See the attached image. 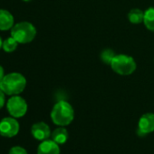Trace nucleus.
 Instances as JSON below:
<instances>
[{
    "label": "nucleus",
    "mask_w": 154,
    "mask_h": 154,
    "mask_svg": "<svg viewBox=\"0 0 154 154\" xmlns=\"http://www.w3.org/2000/svg\"><path fill=\"white\" fill-rule=\"evenodd\" d=\"M26 87L25 78L18 72H12L5 75L0 81V89L8 96H17Z\"/></svg>",
    "instance_id": "1"
},
{
    "label": "nucleus",
    "mask_w": 154,
    "mask_h": 154,
    "mask_svg": "<svg viewBox=\"0 0 154 154\" xmlns=\"http://www.w3.org/2000/svg\"><path fill=\"white\" fill-rule=\"evenodd\" d=\"M74 118V110L73 106L64 100L57 102L52 111H51V119L53 123L58 126H66L69 125Z\"/></svg>",
    "instance_id": "2"
},
{
    "label": "nucleus",
    "mask_w": 154,
    "mask_h": 154,
    "mask_svg": "<svg viewBox=\"0 0 154 154\" xmlns=\"http://www.w3.org/2000/svg\"><path fill=\"white\" fill-rule=\"evenodd\" d=\"M11 36L18 43H29L35 38L36 29L29 22H21L13 26L11 29Z\"/></svg>",
    "instance_id": "3"
},
{
    "label": "nucleus",
    "mask_w": 154,
    "mask_h": 154,
    "mask_svg": "<svg viewBox=\"0 0 154 154\" xmlns=\"http://www.w3.org/2000/svg\"><path fill=\"white\" fill-rule=\"evenodd\" d=\"M113 70L122 76H128L133 74L137 68L136 62L132 56L126 54L115 55L111 62Z\"/></svg>",
    "instance_id": "4"
},
{
    "label": "nucleus",
    "mask_w": 154,
    "mask_h": 154,
    "mask_svg": "<svg viewBox=\"0 0 154 154\" xmlns=\"http://www.w3.org/2000/svg\"><path fill=\"white\" fill-rule=\"evenodd\" d=\"M26 101L19 96H12L6 103V109L9 115L14 118L23 117L27 112Z\"/></svg>",
    "instance_id": "5"
},
{
    "label": "nucleus",
    "mask_w": 154,
    "mask_h": 154,
    "mask_svg": "<svg viewBox=\"0 0 154 154\" xmlns=\"http://www.w3.org/2000/svg\"><path fill=\"white\" fill-rule=\"evenodd\" d=\"M20 129L19 123L14 117H5L0 121V135L11 138L15 136Z\"/></svg>",
    "instance_id": "6"
},
{
    "label": "nucleus",
    "mask_w": 154,
    "mask_h": 154,
    "mask_svg": "<svg viewBox=\"0 0 154 154\" xmlns=\"http://www.w3.org/2000/svg\"><path fill=\"white\" fill-rule=\"evenodd\" d=\"M154 132V114L146 113L143 115L138 123V134L146 135Z\"/></svg>",
    "instance_id": "7"
},
{
    "label": "nucleus",
    "mask_w": 154,
    "mask_h": 154,
    "mask_svg": "<svg viewBox=\"0 0 154 154\" xmlns=\"http://www.w3.org/2000/svg\"><path fill=\"white\" fill-rule=\"evenodd\" d=\"M31 134L33 137L37 141H45L51 136L52 133L48 125L44 122H38L32 125Z\"/></svg>",
    "instance_id": "8"
},
{
    "label": "nucleus",
    "mask_w": 154,
    "mask_h": 154,
    "mask_svg": "<svg viewBox=\"0 0 154 154\" xmlns=\"http://www.w3.org/2000/svg\"><path fill=\"white\" fill-rule=\"evenodd\" d=\"M37 154H60L59 144L53 140L43 141L37 148Z\"/></svg>",
    "instance_id": "9"
},
{
    "label": "nucleus",
    "mask_w": 154,
    "mask_h": 154,
    "mask_svg": "<svg viewBox=\"0 0 154 154\" xmlns=\"http://www.w3.org/2000/svg\"><path fill=\"white\" fill-rule=\"evenodd\" d=\"M13 14L5 9H0V31H6L12 29L14 26Z\"/></svg>",
    "instance_id": "10"
},
{
    "label": "nucleus",
    "mask_w": 154,
    "mask_h": 154,
    "mask_svg": "<svg viewBox=\"0 0 154 154\" xmlns=\"http://www.w3.org/2000/svg\"><path fill=\"white\" fill-rule=\"evenodd\" d=\"M52 140L57 144H64L68 140V131L64 127L56 128L51 134Z\"/></svg>",
    "instance_id": "11"
},
{
    "label": "nucleus",
    "mask_w": 154,
    "mask_h": 154,
    "mask_svg": "<svg viewBox=\"0 0 154 154\" xmlns=\"http://www.w3.org/2000/svg\"><path fill=\"white\" fill-rule=\"evenodd\" d=\"M128 19L130 23L133 24H139L143 23L144 20V12H143L139 8H133L132 9L128 14Z\"/></svg>",
    "instance_id": "12"
},
{
    "label": "nucleus",
    "mask_w": 154,
    "mask_h": 154,
    "mask_svg": "<svg viewBox=\"0 0 154 154\" xmlns=\"http://www.w3.org/2000/svg\"><path fill=\"white\" fill-rule=\"evenodd\" d=\"M143 23L149 31L154 32V7H150L144 12Z\"/></svg>",
    "instance_id": "13"
},
{
    "label": "nucleus",
    "mask_w": 154,
    "mask_h": 154,
    "mask_svg": "<svg viewBox=\"0 0 154 154\" xmlns=\"http://www.w3.org/2000/svg\"><path fill=\"white\" fill-rule=\"evenodd\" d=\"M17 45H18V42L11 36L3 42V48L2 49L5 52H13L16 50Z\"/></svg>",
    "instance_id": "14"
},
{
    "label": "nucleus",
    "mask_w": 154,
    "mask_h": 154,
    "mask_svg": "<svg viewBox=\"0 0 154 154\" xmlns=\"http://www.w3.org/2000/svg\"><path fill=\"white\" fill-rule=\"evenodd\" d=\"M114 56H115V53L112 50H104L101 53V59H102V60L104 63L110 64V65H111V62L113 60Z\"/></svg>",
    "instance_id": "15"
},
{
    "label": "nucleus",
    "mask_w": 154,
    "mask_h": 154,
    "mask_svg": "<svg viewBox=\"0 0 154 154\" xmlns=\"http://www.w3.org/2000/svg\"><path fill=\"white\" fill-rule=\"evenodd\" d=\"M8 154H28L26 150L20 146H14L10 149Z\"/></svg>",
    "instance_id": "16"
},
{
    "label": "nucleus",
    "mask_w": 154,
    "mask_h": 154,
    "mask_svg": "<svg viewBox=\"0 0 154 154\" xmlns=\"http://www.w3.org/2000/svg\"><path fill=\"white\" fill-rule=\"evenodd\" d=\"M5 93L0 89V109H1V108H3V106H5Z\"/></svg>",
    "instance_id": "17"
},
{
    "label": "nucleus",
    "mask_w": 154,
    "mask_h": 154,
    "mask_svg": "<svg viewBox=\"0 0 154 154\" xmlns=\"http://www.w3.org/2000/svg\"><path fill=\"white\" fill-rule=\"evenodd\" d=\"M4 77H5V70H4V68L0 66V81L3 79Z\"/></svg>",
    "instance_id": "18"
},
{
    "label": "nucleus",
    "mask_w": 154,
    "mask_h": 154,
    "mask_svg": "<svg viewBox=\"0 0 154 154\" xmlns=\"http://www.w3.org/2000/svg\"><path fill=\"white\" fill-rule=\"evenodd\" d=\"M3 42H4V41H3V40H2V38L0 37V49H1V48H3Z\"/></svg>",
    "instance_id": "19"
},
{
    "label": "nucleus",
    "mask_w": 154,
    "mask_h": 154,
    "mask_svg": "<svg viewBox=\"0 0 154 154\" xmlns=\"http://www.w3.org/2000/svg\"><path fill=\"white\" fill-rule=\"evenodd\" d=\"M23 1H25V2H29V1H31V0H23Z\"/></svg>",
    "instance_id": "20"
}]
</instances>
